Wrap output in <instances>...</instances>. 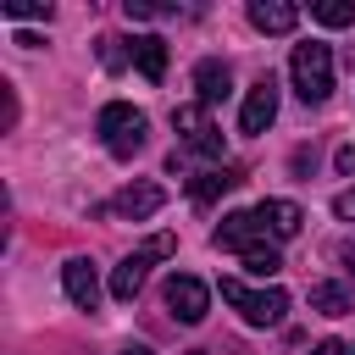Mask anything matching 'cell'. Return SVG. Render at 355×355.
<instances>
[{
  "mask_svg": "<svg viewBox=\"0 0 355 355\" xmlns=\"http://www.w3.org/2000/svg\"><path fill=\"white\" fill-rule=\"evenodd\" d=\"M288 78H294V94H300L305 105H322V100L333 94V50H327L322 39L294 44V55H288Z\"/></svg>",
  "mask_w": 355,
  "mask_h": 355,
  "instance_id": "6da1fadb",
  "label": "cell"
},
{
  "mask_svg": "<svg viewBox=\"0 0 355 355\" xmlns=\"http://www.w3.org/2000/svg\"><path fill=\"white\" fill-rule=\"evenodd\" d=\"M144 133H150V122H144L139 105L111 100V105L100 111V139H105V150H111L116 161H133V155L144 150Z\"/></svg>",
  "mask_w": 355,
  "mask_h": 355,
  "instance_id": "7a4b0ae2",
  "label": "cell"
},
{
  "mask_svg": "<svg viewBox=\"0 0 355 355\" xmlns=\"http://www.w3.org/2000/svg\"><path fill=\"white\" fill-rule=\"evenodd\" d=\"M222 300L250 322V327H277L288 316V294L283 288H250L239 277H222Z\"/></svg>",
  "mask_w": 355,
  "mask_h": 355,
  "instance_id": "3957f363",
  "label": "cell"
},
{
  "mask_svg": "<svg viewBox=\"0 0 355 355\" xmlns=\"http://www.w3.org/2000/svg\"><path fill=\"white\" fill-rule=\"evenodd\" d=\"M166 255H172V233H155L144 250H133V255H128V261L111 272V300H122V305H128V300L144 288V277H150V261H166Z\"/></svg>",
  "mask_w": 355,
  "mask_h": 355,
  "instance_id": "277c9868",
  "label": "cell"
},
{
  "mask_svg": "<svg viewBox=\"0 0 355 355\" xmlns=\"http://www.w3.org/2000/svg\"><path fill=\"white\" fill-rule=\"evenodd\" d=\"M172 128H178V139H183L194 155H222V128L211 122V105H200V100L178 105V111H172Z\"/></svg>",
  "mask_w": 355,
  "mask_h": 355,
  "instance_id": "5b68a950",
  "label": "cell"
},
{
  "mask_svg": "<svg viewBox=\"0 0 355 355\" xmlns=\"http://www.w3.org/2000/svg\"><path fill=\"white\" fill-rule=\"evenodd\" d=\"M166 311L194 327V322H205V311H211V288H205L200 277H189V272H172V277H166Z\"/></svg>",
  "mask_w": 355,
  "mask_h": 355,
  "instance_id": "8992f818",
  "label": "cell"
},
{
  "mask_svg": "<svg viewBox=\"0 0 355 355\" xmlns=\"http://www.w3.org/2000/svg\"><path fill=\"white\" fill-rule=\"evenodd\" d=\"M277 122V78H255L250 94H244V111H239V133H266Z\"/></svg>",
  "mask_w": 355,
  "mask_h": 355,
  "instance_id": "52a82bcc",
  "label": "cell"
},
{
  "mask_svg": "<svg viewBox=\"0 0 355 355\" xmlns=\"http://www.w3.org/2000/svg\"><path fill=\"white\" fill-rule=\"evenodd\" d=\"M216 239V250H261L266 244V222H261V211H233V216H222V227L211 233Z\"/></svg>",
  "mask_w": 355,
  "mask_h": 355,
  "instance_id": "ba28073f",
  "label": "cell"
},
{
  "mask_svg": "<svg viewBox=\"0 0 355 355\" xmlns=\"http://www.w3.org/2000/svg\"><path fill=\"white\" fill-rule=\"evenodd\" d=\"M61 283H67V300H72L78 311H94V305H100V272H94V261L72 255V261L61 266Z\"/></svg>",
  "mask_w": 355,
  "mask_h": 355,
  "instance_id": "9c48e42d",
  "label": "cell"
},
{
  "mask_svg": "<svg viewBox=\"0 0 355 355\" xmlns=\"http://www.w3.org/2000/svg\"><path fill=\"white\" fill-rule=\"evenodd\" d=\"M161 205H166V189H161V183H128L122 194H111L105 211H111V216H155Z\"/></svg>",
  "mask_w": 355,
  "mask_h": 355,
  "instance_id": "30bf717a",
  "label": "cell"
},
{
  "mask_svg": "<svg viewBox=\"0 0 355 355\" xmlns=\"http://www.w3.org/2000/svg\"><path fill=\"white\" fill-rule=\"evenodd\" d=\"M250 22H255L261 33H294L300 11H294L288 0H250Z\"/></svg>",
  "mask_w": 355,
  "mask_h": 355,
  "instance_id": "8fae6325",
  "label": "cell"
},
{
  "mask_svg": "<svg viewBox=\"0 0 355 355\" xmlns=\"http://www.w3.org/2000/svg\"><path fill=\"white\" fill-rule=\"evenodd\" d=\"M255 211H261V222H266V233H272V239H294V233H300V222H305V211H300L294 200H261Z\"/></svg>",
  "mask_w": 355,
  "mask_h": 355,
  "instance_id": "7c38bea8",
  "label": "cell"
},
{
  "mask_svg": "<svg viewBox=\"0 0 355 355\" xmlns=\"http://www.w3.org/2000/svg\"><path fill=\"white\" fill-rule=\"evenodd\" d=\"M128 55L139 61V72H144L150 83H161V78H166V39H155V33H139V39L128 44Z\"/></svg>",
  "mask_w": 355,
  "mask_h": 355,
  "instance_id": "4fadbf2b",
  "label": "cell"
},
{
  "mask_svg": "<svg viewBox=\"0 0 355 355\" xmlns=\"http://www.w3.org/2000/svg\"><path fill=\"white\" fill-rule=\"evenodd\" d=\"M227 83H233V78H227V61H216V55H211V61H200V67H194L200 105H216V100H227Z\"/></svg>",
  "mask_w": 355,
  "mask_h": 355,
  "instance_id": "5bb4252c",
  "label": "cell"
},
{
  "mask_svg": "<svg viewBox=\"0 0 355 355\" xmlns=\"http://www.w3.org/2000/svg\"><path fill=\"white\" fill-rule=\"evenodd\" d=\"M239 183V166H211V172H200V178H189V200L194 205H211L216 194H227Z\"/></svg>",
  "mask_w": 355,
  "mask_h": 355,
  "instance_id": "9a60e30c",
  "label": "cell"
},
{
  "mask_svg": "<svg viewBox=\"0 0 355 355\" xmlns=\"http://www.w3.org/2000/svg\"><path fill=\"white\" fill-rule=\"evenodd\" d=\"M311 311H322V316H344V311H355V294H349L344 283H311Z\"/></svg>",
  "mask_w": 355,
  "mask_h": 355,
  "instance_id": "2e32d148",
  "label": "cell"
},
{
  "mask_svg": "<svg viewBox=\"0 0 355 355\" xmlns=\"http://www.w3.org/2000/svg\"><path fill=\"white\" fill-rule=\"evenodd\" d=\"M311 17H316L322 28H349V22H355V6H349V0H316Z\"/></svg>",
  "mask_w": 355,
  "mask_h": 355,
  "instance_id": "e0dca14e",
  "label": "cell"
},
{
  "mask_svg": "<svg viewBox=\"0 0 355 355\" xmlns=\"http://www.w3.org/2000/svg\"><path fill=\"white\" fill-rule=\"evenodd\" d=\"M0 17H11V22H33V17H44V22H50V0H6Z\"/></svg>",
  "mask_w": 355,
  "mask_h": 355,
  "instance_id": "ac0fdd59",
  "label": "cell"
},
{
  "mask_svg": "<svg viewBox=\"0 0 355 355\" xmlns=\"http://www.w3.org/2000/svg\"><path fill=\"white\" fill-rule=\"evenodd\" d=\"M244 266H250L255 277H277V272H283V255H277L272 244H261V250H250V255H244Z\"/></svg>",
  "mask_w": 355,
  "mask_h": 355,
  "instance_id": "d6986e66",
  "label": "cell"
},
{
  "mask_svg": "<svg viewBox=\"0 0 355 355\" xmlns=\"http://www.w3.org/2000/svg\"><path fill=\"white\" fill-rule=\"evenodd\" d=\"M122 11H128L133 22H150V17H172V6H155V0H128Z\"/></svg>",
  "mask_w": 355,
  "mask_h": 355,
  "instance_id": "ffe728a7",
  "label": "cell"
},
{
  "mask_svg": "<svg viewBox=\"0 0 355 355\" xmlns=\"http://www.w3.org/2000/svg\"><path fill=\"white\" fill-rule=\"evenodd\" d=\"M333 211H338V216H344V222H355V189H344V194H338V200H333Z\"/></svg>",
  "mask_w": 355,
  "mask_h": 355,
  "instance_id": "44dd1931",
  "label": "cell"
},
{
  "mask_svg": "<svg viewBox=\"0 0 355 355\" xmlns=\"http://www.w3.org/2000/svg\"><path fill=\"white\" fill-rule=\"evenodd\" d=\"M311 355H355V349H349V344H338V338H322Z\"/></svg>",
  "mask_w": 355,
  "mask_h": 355,
  "instance_id": "7402d4cb",
  "label": "cell"
},
{
  "mask_svg": "<svg viewBox=\"0 0 355 355\" xmlns=\"http://www.w3.org/2000/svg\"><path fill=\"white\" fill-rule=\"evenodd\" d=\"M333 166H338V172H355V144H344V150L333 155Z\"/></svg>",
  "mask_w": 355,
  "mask_h": 355,
  "instance_id": "603a6c76",
  "label": "cell"
},
{
  "mask_svg": "<svg viewBox=\"0 0 355 355\" xmlns=\"http://www.w3.org/2000/svg\"><path fill=\"white\" fill-rule=\"evenodd\" d=\"M338 261H344V266L355 272V239H349V244H338Z\"/></svg>",
  "mask_w": 355,
  "mask_h": 355,
  "instance_id": "cb8c5ba5",
  "label": "cell"
},
{
  "mask_svg": "<svg viewBox=\"0 0 355 355\" xmlns=\"http://www.w3.org/2000/svg\"><path fill=\"white\" fill-rule=\"evenodd\" d=\"M122 355H155V349H144V344H128V349H122Z\"/></svg>",
  "mask_w": 355,
  "mask_h": 355,
  "instance_id": "d4e9b609",
  "label": "cell"
},
{
  "mask_svg": "<svg viewBox=\"0 0 355 355\" xmlns=\"http://www.w3.org/2000/svg\"><path fill=\"white\" fill-rule=\"evenodd\" d=\"M189 355H205V349H189Z\"/></svg>",
  "mask_w": 355,
  "mask_h": 355,
  "instance_id": "484cf974",
  "label": "cell"
}]
</instances>
